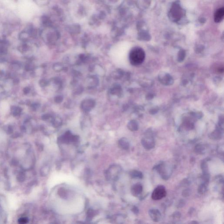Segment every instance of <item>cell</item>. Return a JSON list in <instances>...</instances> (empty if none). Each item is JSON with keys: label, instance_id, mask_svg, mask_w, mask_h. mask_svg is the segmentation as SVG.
<instances>
[{"label": "cell", "instance_id": "cell-10", "mask_svg": "<svg viewBox=\"0 0 224 224\" xmlns=\"http://www.w3.org/2000/svg\"><path fill=\"white\" fill-rule=\"evenodd\" d=\"M224 16V8H221L216 11L215 15V21L216 23H220L223 19Z\"/></svg>", "mask_w": 224, "mask_h": 224}, {"label": "cell", "instance_id": "cell-5", "mask_svg": "<svg viewBox=\"0 0 224 224\" xmlns=\"http://www.w3.org/2000/svg\"><path fill=\"white\" fill-rule=\"evenodd\" d=\"M170 18L174 21H178L183 15V11L180 5L177 4H173L170 12Z\"/></svg>", "mask_w": 224, "mask_h": 224}, {"label": "cell", "instance_id": "cell-8", "mask_svg": "<svg viewBox=\"0 0 224 224\" xmlns=\"http://www.w3.org/2000/svg\"><path fill=\"white\" fill-rule=\"evenodd\" d=\"M149 215L152 221L155 222L160 221L162 217V215L160 211L155 208L149 210Z\"/></svg>", "mask_w": 224, "mask_h": 224}, {"label": "cell", "instance_id": "cell-20", "mask_svg": "<svg viewBox=\"0 0 224 224\" xmlns=\"http://www.w3.org/2000/svg\"><path fill=\"white\" fill-rule=\"evenodd\" d=\"M181 213L179 212H175L172 215V218H173L174 220H178L181 218Z\"/></svg>", "mask_w": 224, "mask_h": 224}, {"label": "cell", "instance_id": "cell-12", "mask_svg": "<svg viewBox=\"0 0 224 224\" xmlns=\"http://www.w3.org/2000/svg\"><path fill=\"white\" fill-rule=\"evenodd\" d=\"M130 175L132 178L134 179H142L143 177L142 172L137 170H132L130 172Z\"/></svg>", "mask_w": 224, "mask_h": 224}, {"label": "cell", "instance_id": "cell-11", "mask_svg": "<svg viewBox=\"0 0 224 224\" xmlns=\"http://www.w3.org/2000/svg\"><path fill=\"white\" fill-rule=\"evenodd\" d=\"M118 145L121 149L124 150H127L129 149L130 143L126 138H121L120 140H119Z\"/></svg>", "mask_w": 224, "mask_h": 224}, {"label": "cell", "instance_id": "cell-17", "mask_svg": "<svg viewBox=\"0 0 224 224\" xmlns=\"http://www.w3.org/2000/svg\"><path fill=\"white\" fill-rule=\"evenodd\" d=\"M201 168L202 170L203 173H209L208 164L207 160H204L201 164Z\"/></svg>", "mask_w": 224, "mask_h": 224}, {"label": "cell", "instance_id": "cell-15", "mask_svg": "<svg viewBox=\"0 0 224 224\" xmlns=\"http://www.w3.org/2000/svg\"><path fill=\"white\" fill-rule=\"evenodd\" d=\"M205 150H206V148L205 146L202 144L197 145L195 147V152L198 154H204L206 151Z\"/></svg>", "mask_w": 224, "mask_h": 224}, {"label": "cell", "instance_id": "cell-1", "mask_svg": "<svg viewBox=\"0 0 224 224\" xmlns=\"http://www.w3.org/2000/svg\"><path fill=\"white\" fill-rule=\"evenodd\" d=\"M145 54L144 50L139 47L133 48L129 53V60L133 65H140L144 61Z\"/></svg>", "mask_w": 224, "mask_h": 224}, {"label": "cell", "instance_id": "cell-16", "mask_svg": "<svg viewBox=\"0 0 224 224\" xmlns=\"http://www.w3.org/2000/svg\"><path fill=\"white\" fill-rule=\"evenodd\" d=\"M208 184L207 183H202L199 185L198 188V192L199 194H203L207 191Z\"/></svg>", "mask_w": 224, "mask_h": 224}, {"label": "cell", "instance_id": "cell-21", "mask_svg": "<svg viewBox=\"0 0 224 224\" xmlns=\"http://www.w3.org/2000/svg\"><path fill=\"white\" fill-rule=\"evenodd\" d=\"M28 221V218L26 217L20 218L18 220V222L19 224H26L27 223Z\"/></svg>", "mask_w": 224, "mask_h": 224}, {"label": "cell", "instance_id": "cell-19", "mask_svg": "<svg viewBox=\"0 0 224 224\" xmlns=\"http://www.w3.org/2000/svg\"><path fill=\"white\" fill-rule=\"evenodd\" d=\"M191 193V190H190L189 189H186L183 191L182 192V195L184 197H187V196H190Z\"/></svg>", "mask_w": 224, "mask_h": 224}, {"label": "cell", "instance_id": "cell-4", "mask_svg": "<svg viewBox=\"0 0 224 224\" xmlns=\"http://www.w3.org/2000/svg\"><path fill=\"white\" fill-rule=\"evenodd\" d=\"M120 167L117 165H113L110 167L106 172V178L110 181H115L118 178L120 173Z\"/></svg>", "mask_w": 224, "mask_h": 224}, {"label": "cell", "instance_id": "cell-18", "mask_svg": "<svg viewBox=\"0 0 224 224\" xmlns=\"http://www.w3.org/2000/svg\"><path fill=\"white\" fill-rule=\"evenodd\" d=\"M221 137H222V135H221V132L218 130L214 132L213 133L211 134L210 136V138L212 139H214V140L220 139V138H221Z\"/></svg>", "mask_w": 224, "mask_h": 224}, {"label": "cell", "instance_id": "cell-24", "mask_svg": "<svg viewBox=\"0 0 224 224\" xmlns=\"http://www.w3.org/2000/svg\"><path fill=\"white\" fill-rule=\"evenodd\" d=\"M132 211L135 214H138L139 213V209L137 207L135 206L132 209Z\"/></svg>", "mask_w": 224, "mask_h": 224}, {"label": "cell", "instance_id": "cell-6", "mask_svg": "<svg viewBox=\"0 0 224 224\" xmlns=\"http://www.w3.org/2000/svg\"><path fill=\"white\" fill-rule=\"evenodd\" d=\"M141 143L143 147L146 150H151L155 146V140L151 135H148L143 138Z\"/></svg>", "mask_w": 224, "mask_h": 224}, {"label": "cell", "instance_id": "cell-2", "mask_svg": "<svg viewBox=\"0 0 224 224\" xmlns=\"http://www.w3.org/2000/svg\"><path fill=\"white\" fill-rule=\"evenodd\" d=\"M154 169L157 171L161 177L165 180H168L171 176L172 173L171 168L163 162L156 165Z\"/></svg>", "mask_w": 224, "mask_h": 224}, {"label": "cell", "instance_id": "cell-3", "mask_svg": "<svg viewBox=\"0 0 224 224\" xmlns=\"http://www.w3.org/2000/svg\"><path fill=\"white\" fill-rule=\"evenodd\" d=\"M167 192L165 188L160 185L155 188L151 194V198L154 200H160L166 196Z\"/></svg>", "mask_w": 224, "mask_h": 224}, {"label": "cell", "instance_id": "cell-7", "mask_svg": "<svg viewBox=\"0 0 224 224\" xmlns=\"http://www.w3.org/2000/svg\"><path fill=\"white\" fill-rule=\"evenodd\" d=\"M95 106V102L92 99H88L82 101L81 108L83 112L87 113L92 110Z\"/></svg>", "mask_w": 224, "mask_h": 224}, {"label": "cell", "instance_id": "cell-14", "mask_svg": "<svg viewBox=\"0 0 224 224\" xmlns=\"http://www.w3.org/2000/svg\"><path fill=\"white\" fill-rule=\"evenodd\" d=\"M127 127L131 131H136L138 129V125L137 123L135 120H132L128 123V125H127Z\"/></svg>", "mask_w": 224, "mask_h": 224}, {"label": "cell", "instance_id": "cell-13", "mask_svg": "<svg viewBox=\"0 0 224 224\" xmlns=\"http://www.w3.org/2000/svg\"><path fill=\"white\" fill-rule=\"evenodd\" d=\"M121 87L118 84H114L110 89V93L112 95H118L121 92Z\"/></svg>", "mask_w": 224, "mask_h": 224}, {"label": "cell", "instance_id": "cell-9", "mask_svg": "<svg viewBox=\"0 0 224 224\" xmlns=\"http://www.w3.org/2000/svg\"><path fill=\"white\" fill-rule=\"evenodd\" d=\"M143 191V186L140 183H136L132 186L131 188V194L133 196H140Z\"/></svg>", "mask_w": 224, "mask_h": 224}, {"label": "cell", "instance_id": "cell-23", "mask_svg": "<svg viewBox=\"0 0 224 224\" xmlns=\"http://www.w3.org/2000/svg\"><path fill=\"white\" fill-rule=\"evenodd\" d=\"M185 204V202L183 200L180 201L179 202L178 205H177L178 207H183Z\"/></svg>", "mask_w": 224, "mask_h": 224}, {"label": "cell", "instance_id": "cell-22", "mask_svg": "<svg viewBox=\"0 0 224 224\" xmlns=\"http://www.w3.org/2000/svg\"><path fill=\"white\" fill-rule=\"evenodd\" d=\"M63 100V97L61 95H58L55 98V101L57 104L61 103Z\"/></svg>", "mask_w": 224, "mask_h": 224}]
</instances>
